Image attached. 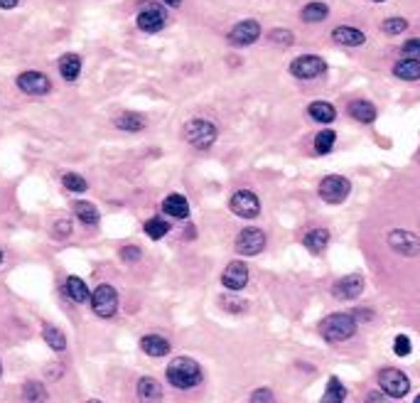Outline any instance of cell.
Returning <instances> with one entry per match:
<instances>
[{"label":"cell","mask_w":420,"mask_h":403,"mask_svg":"<svg viewBox=\"0 0 420 403\" xmlns=\"http://www.w3.org/2000/svg\"><path fill=\"white\" fill-rule=\"evenodd\" d=\"M379 386H381V391H384L386 396H391V398H403L405 393L410 391L408 376H405V374L400 372V369H393V367L381 369V374H379Z\"/></svg>","instance_id":"obj_5"},{"label":"cell","mask_w":420,"mask_h":403,"mask_svg":"<svg viewBox=\"0 0 420 403\" xmlns=\"http://www.w3.org/2000/svg\"><path fill=\"white\" fill-rule=\"evenodd\" d=\"M162 212L172 219H187L190 217V202L185 195H167L162 202Z\"/></svg>","instance_id":"obj_18"},{"label":"cell","mask_w":420,"mask_h":403,"mask_svg":"<svg viewBox=\"0 0 420 403\" xmlns=\"http://www.w3.org/2000/svg\"><path fill=\"white\" fill-rule=\"evenodd\" d=\"M260 37V25L255 20H241L229 30V42L234 47H248L258 42Z\"/></svg>","instance_id":"obj_13"},{"label":"cell","mask_w":420,"mask_h":403,"mask_svg":"<svg viewBox=\"0 0 420 403\" xmlns=\"http://www.w3.org/2000/svg\"><path fill=\"white\" fill-rule=\"evenodd\" d=\"M332 40H335L337 45H344V47H361L366 42V35L359 30V27L340 25L332 30Z\"/></svg>","instance_id":"obj_16"},{"label":"cell","mask_w":420,"mask_h":403,"mask_svg":"<svg viewBox=\"0 0 420 403\" xmlns=\"http://www.w3.org/2000/svg\"><path fill=\"white\" fill-rule=\"evenodd\" d=\"M59 74L64 81H76L81 74V57L69 52V55L59 57Z\"/></svg>","instance_id":"obj_23"},{"label":"cell","mask_w":420,"mask_h":403,"mask_svg":"<svg viewBox=\"0 0 420 403\" xmlns=\"http://www.w3.org/2000/svg\"><path fill=\"white\" fill-rule=\"evenodd\" d=\"M138 398L143 403H158L162 398V386L158 379L153 376H143L138 381Z\"/></svg>","instance_id":"obj_20"},{"label":"cell","mask_w":420,"mask_h":403,"mask_svg":"<svg viewBox=\"0 0 420 403\" xmlns=\"http://www.w3.org/2000/svg\"><path fill=\"white\" fill-rule=\"evenodd\" d=\"M140 349H143L148 357L160 359V357H167L172 347H170V342L162 337V334H146V337L140 339Z\"/></svg>","instance_id":"obj_17"},{"label":"cell","mask_w":420,"mask_h":403,"mask_svg":"<svg viewBox=\"0 0 420 403\" xmlns=\"http://www.w3.org/2000/svg\"><path fill=\"white\" fill-rule=\"evenodd\" d=\"M364 292V278L359 273H349V276L340 278V281L332 285V295L337 300H356V297Z\"/></svg>","instance_id":"obj_15"},{"label":"cell","mask_w":420,"mask_h":403,"mask_svg":"<svg viewBox=\"0 0 420 403\" xmlns=\"http://www.w3.org/2000/svg\"><path fill=\"white\" fill-rule=\"evenodd\" d=\"M408 30V20L405 17H386L381 22V32L384 35H400V32Z\"/></svg>","instance_id":"obj_34"},{"label":"cell","mask_w":420,"mask_h":403,"mask_svg":"<svg viewBox=\"0 0 420 403\" xmlns=\"http://www.w3.org/2000/svg\"><path fill=\"white\" fill-rule=\"evenodd\" d=\"M246 283H248V266H246L244 261H231L229 266L224 268V273H221V285L231 292L244 290Z\"/></svg>","instance_id":"obj_14"},{"label":"cell","mask_w":420,"mask_h":403,"mask_svg":"<svg viewBox=\"0 0 420 403\" xmlns=\"http://www.w3.org/2000/svg\"><path fill=\"white\" fill-rule=\"evenodd\" d=\"M268 40L278 47H290L293 42H295V37H293L290 30H280V27H275V30L268 32Z\"/></svg>","instance_id":"obj_37"},{"label":"cell","mask_w":420,"mask_h":403,"mask_svg":"<svg viewBox=\"0 0 420 403\" xmlns=\"http://www.w3.org/2000/svg\"><path fill=\"white\" fill-rule=\"evenodd\" d=\"M400 52H403V55H408L410 59H420V37H413V40L403 42Z\"/></svg>","instance_id":"obj_40"},{"label":"cell","mask_w":420,"mask_h":403,"mask_svg":"<svg viewBox=\"0 0 420 403\" xmlns=\"http://www.w3.org/2000/svg\"><path fill=\"white\" fill-rule=\"evenodd\" d=\"M140 256H143V251H140L138 246H123L120 248V261L123 263H135Z\"/></svg>","instance_id":"obj_42"},{"label":"cell","mask_w":420,"mask_h":403,"mask_svg":"<svg viewBox=\"0 0 420 403\" xmlns=\"http://www.w3.org/2000/svg\"><path fill=\"white\" fill-rule=\"evenodd\" d=\"M165 22H167V13L162 10L160 6H155V3H148V6L138 13V27L143 32H148V35L160 32L162 27H165Z\"/></svg>","instance_id":"obj_11"},{"label":"cell","mask_w":420,"mask_h":403,"mask_svg":"<svg viewBox=\"0 0 420 403\" xmlns=\"http://www.w3.org/2000/svg\"><path fill=\"white\" fill-rule=\"evenodd\" d=\"M251 403H275V396L270 388H255L251 393Z\"/></svg>","instance_id":"obj_41"},{"label":"cell","mask_w":420,"mask_h":403,"mask_svg":"<svg viewBox=\"0 0 420 403\" xmlns=\"http://www.w3.org/2000/svg\"><path fill=\"white\" fill-rule=\"evenodd\" d=\"M115 128L118 131H125V133H138L146 128V118L140 116V113H133V111H125L120 116H115Z\"/></svg>","instance_id":"obj_26"},{"label":"cell","mask_w":420,"mask_h":403,"mask_svg":"<svg viewBox=\"0 0 420 403\" xmlns=\"http://www.w3.org/2000/svg\"><path fill=\"white\" fill-rule=\"evenodd\" d=\"M335 143H337V133L327 128V131H322L315 136V150L320 153V155H327V153H332Z\"/></svg>","instance_id":"obj_33"},{"label":"cell","mask_w":420,"mask_h":403,"mask_svg":"<svg viewBox=\"0 0 420 403\" xmlns=\"http://www.w3.org/2000/svg\"><path fill=\"white\" fill-rule=\"evenodd\" d=\"M346 111H349V116L359 123H374L376 116H379V111H376L374 104H371V101H361V99L351 101Z\"/></svg>","instance_id":"obj_19"},{"label":"cell","mask_w":420,"mask_h":403,"mask_svg":"<svg viewBox=\"0 0 420 403\" xmlns=\"http://www.w3.org/2000/svg\"><path fill=\"white\" fill-rule=\"evenodd\" d=\"M320 334L325 342L340 344L356 334V320L349 313H332L320 323Z\"/></svg>","instance_id":"obj_2"},{"label":"cell","mask_w":420,"mask_h":403,"mask_svg":"<svg viewBox=\"0 0 420 403\" xmlns=\"http://www.w3.org/2000/svg\"><path fill=\"white\" fill-rule=\"evenodd\" d=\"M374 3H384V0H374Z\"/></svg>","instance_id":"obj_48"},{"label":"cell","mask_w":420,"mask_h":403,"mask_svg":"<svg viewBox=\"0 0 420 403\" xmlns=\"http://www.w3.org/2000/svg\"><path fill=\"white\" fill-rule=\"evenodd\" d=\"M143 229H146V234L153 239V241H158V239H162L167 232H170V224H167L162 217H153V219H148V222L143 224Z\"/></svg>","instance_id":"obj_32"},{"label":"cell","mask_w":420,"mask_h":403,"mask_svg":"<svg viewBox=\"0 0 420 403\" xmlns=\"http://www.w3.org/2000/svg\"><path fill=\"white\" fill-rule=\"evenodd\" d=\"M64 290H66V295H69L71 300L76 302V305H81V302H89L91 300L89 288H86V283L81 281L79 276H69V278H66Z\"/></svg>","instance_id":"obj_24"},{"label":"cell","mask_w":420,"mask_h":403,"mask_svg":"<svg viewBox=\"0 0 420 403\" xmlns=\"http://www.w3.org/2000/svg\"><path fill=\"white\" fill-rule=\"evenodd\" d=\"M344 401H346V388H344V383H342L337 376H330L325 393H322V403H344Z\"/></svg>","instance_id":"obj_30"},{"label":"cell","mask_w":420,"mask_h":403,"mask_svg":"<svg viewBox=\"0 0 420 403\" xmlns=\"http://www.w3.org/2000/svg\"><path fill=\"white\" fill-rule=\"evenodd\" d=\"M327 243H330V232H327V229H312V232H307L305 236H302V246L310 253H315V256H320V253L325 251Z\"/></svg>","instance_id":"obj_21"},{"label":"cell","mask_w":420,"mask_h":403,"mask_svg":"<svg viewBox=\"0 0 420 403\" xmlns=\"http://www.w3.org/2000/svg\"><path fill=\"white\" fill-rule=\"evenodd\" d=\"M0 263H3V251H0Z\"/></svg>","instance_id":"obj_47"},{"label":"cell","mask_w":420,"mask_h":403,"mask_svg":"<svg viewBox=\"0 0 420 403\" xmlns=\"http://www.w3.org/2000/svg\"><path fill=\"white\" fill-rule=\"evenodd\" d=\"M216 136H219L216 126L211 121H204V118H192L185 126V141L197 150H209L214 146Z\"/></svg>","instance_id":"obj_3"},{"label":"cell","mask_w":420,"mask_h":403,"mask_svg":"<svg viewBox=\"0 0 420 403\" xmlns=\"http://www.w3.org/2000/svg\"><path fill=\"white\" fill-rule=\"evenodd\" d=\"M413 403H420V393H418V396H415V401Z\"/></svg>","instance_id":"obj_45"},{"label":"cell","mask_w":420,"mask_h":403,"mask_svg":"<svg viewBox=\"0 0 420 403\" xmlns=\"http://www.w3.org/2000/svg\"><path fill=\"white\" fill-rule=\"evenodd\" d=\"M325 71H327V62L317 55H302V57H295V59L290 62V74L295 76V79L310 81V79L322 76Z\"/></svg>","instance_id":"obj_7"},{"label":"cell","mask_w":420,"mask_h":403,"mask_svg":"<svg viewBox=\"0 0 420 403\" xmlns=\"http://www.w3.org/2000/svg\"><path fill=\"white\" fill-rule=\"evenodd\" d=\"M47 398H50V393H47V388L42 381L30 379V381L22 383V401L25 403H45Z\"/></svg>","instance_id":"obj_27"},{"label":"cell","mask_w":420,"mask_h":403,"mask_svg":"<svg viewBox=\"0 0 420 403\" xmlns=\"http://www.w3.org/2000/svg\"><path fill=\"white\" fill-rule=\"evenodd\" d=\"M386 243L391 246V251L400 253V256H418L420 253V239L415 236V234L405 232V229H393V232H388V236H386Z\"/></svg>","instance_id":"obj_10"},{"label":"cell","mask_w":420,"mask_h":403,"mask_svg":"<svg viewBox=\"0 0 420 403\" xmlns=\"http://www.w3.org/2000/svg\"><path fill=\"white\" fill-rule=\"evenodd\" d=\"M221 308H224L226 313L241 315L248 310V305H246V300H241V297H236V295H224L221 297Z\"/></svg>","instance_id":"obj_36"},{"label":"cell","mask_w":420,"mask_h":403,"mask_svg":"<svg viewBox=\"0 0 420 403\" xmlns=\"http://www.w3.org/2000/svg\"><path fill=\"white\" fill-rule=\"evenodd\" d=\"M165 6H170V8H180L182 6V0H162Z\"/></svg>","instance_id":"obj_44"},{"label":"cell","mask_w":420,"mask_h":403,"mask_svg":"<svg viewBox=\"0 0 420 403\" xmlns=\"http://www.w3.org/2000/svg\"><path fill=\"white\" fill-rule=\"evenodd\" d=\"M229 209L241 219H255L260 214V199L251 190H239L231 195Z\"/></svg>","instance_id":"obj_8"},{"label":"cell","mask_w":420,"mask_h":403,"mask_svg":"<svg viewBox=\"0 0 420 403\" xmlns=\"http://www.w3.org/2000/svg\"><path fill=\"white\" fill-rule=\"evenodd\" d=\"M307 113H310V118L312 121H317V123H332L337 118V108L332 106L330 101H312L310 106H307Z\"/></svg>","instance_id":"obj_22"},{"label":"cell","mask_w":420,"mask_h":403,"mask_svg":"<svg viewBox=\"0 0 420 403\" xmlns=\"http://www.w3.org/2000/svg\"><path fill=\"white\" fill-rule=\"evenodd\" d=\"M393 74L403 81H418L420 79V59H410V57H405V59L396 62Z\"/></svg>","instance_id":"obj_25"},{"label":"cell","mask_w":420,"mask_h":403,"mask_svg":"<svg viewBox=\"0 0 420 403\" xmlns=\"http://www.w3.org/2000/svg\"><path fill=\"white\" fill-rule=\"evenodd\" d=\"M300 17L305 22H322L330 17V6H327V3H320V0H312V3H307V6L300 10Z\"/></svg>","instance_id":"obj_28"},{"label":"cell","mask_w":420,"mask_h":403,"mask_svg":"<svg viewBox=\"0 0 420 403\" xmlns=\"http://www.w3.org/2000/svg\"><path fill=\"white\" fill-rule=\"evenodd\" d=\"M0 374H3V364H0Z\"/></svg>","instance_id":"obj_49"},{"label":"cell","mask_w":420,"mask_h":403,"mask_svg":"<svg viewBox=\"0 0 420 403\" xmlns=\"http://www.w3.org/2000/svg\"><path fill=\"white\" fill-rule=\"evenodd\" d=\"M69 234H71V222H69V219H57L55 227H52V236L66 239Z\"/></svg>","instance_id":"obj_39"},{"label":"cell","mask_w":420,"mask_h":403,"mask_svg":"<svg viewBox=\"0 0 420 403\" xmlns=\"http://www.w3.org/2000/svg\"><path fill=\"white\" fill-rule=\"evenodd\" d=\"M62 185L66 187L69 192H76V195H81V192L89 190V185H86V180L81 175H76V172H66L64 177H62Z\"/></svg>","instance_id":"obj_35"},{"label":"cell","mask_w":420,"mask_h":403,"mask_svg":"<svg viewBox=\"0 0 420 403\" xmlns=\"http://www.w3.org/2000/svg\"><path fill=\"white\" fill-rule=\"evenodd\" d=\"M410 339L405 337V334H398V337L393 339V352H396V357H408L410 354Z\"/></svg>","instance_id":"obj_38"},{"label":"cell","mask_w":420,"mask_h":403,"mask_svg":"<svg viewBox=\"0 0 420 403\" xmlns=\"http://www.w3.org/2000/svg\"><path fill=\"white\" fill-rule=\"evenodd\" d=\"M42 339H45V342L50 344V349H55V352H64L66 349V334L62 332L59 327H55V325H45V327H42Z\"/></svg>","instance_id":"obj_31"},{"label":"cell","mask_w":420,"mask_h":403,"mask_svg":"<svg viewBox=\"0 0 420 403\" xmlns=\"http://www.w3.org/2000/svg\"><path fill=\"white\" fill-rule=\"evenodd\" d=\"M20 0H0V8H6V10H10V8H15Z\"/></svg>","instance_id":"obj_43"},{"label":"cell","mask_w":420,"mask_h":403,"mask_svg":"<svg viewBox=\"0 0 420 403\" xmlns=\"http://www.w3.org/2000/svg\"><path fill=\"white\" fill-rule=\"evenodd\" d=\"M91 310H94V315H99L104 320L113 318L118 313V292H115V288L108 285V283L96 288L91 292Z\"/></svg>","instance_id":"obj_4"},{"label":"cell","mask_w":420,"mask_h":403,"mask_svg":"<svg viewBox=\"0 0 420 403\" xmlns=\"http://www.w3.org/2000/svg\"><path fill=\"white\" fill-rule=\"evenodd\" d=\"M18 89L27 96H45L50 94L52 81L47 79L42 71H22V74L18 76Z\"/></svg>","instance_id":"obj_12"},{"label":"cell","mask_w":420,"mask_h":403,"mask_svg":"<svg viewBox=\"0 0 420 403\" xmlns=\"http://www.w3.org/2000/svg\"><path fill=\"white\" fill-rule=\"evenodd\" d=\"M234 248L239 256H258V253L265 248V234L255 227L241 229L239 236H236Z\"/></svg>","instance_id":"obj_9"},{"label":"cell","mask_w":420,"mask_h":403,"mask_svg":"<svg viewBox=\"0 0 420 403\" xmlns=\"http://www.w3.org/2000/svg\"><path fill=\"white\" fill-rule=\"evenodd\" d=\"M74 214L76 219H79L81 224H86V227H96L99 224V209H96V204H91V202H76L74 204Z\"/></svg>","instance_id":"obj_29"},{"label":"cell","mask_w":420,"mask_h":403,"mask_svg":"<svg viewBox=\"0 0 420 403\" xmlns=\"http://www.w3.org/2000/svg\"><path fill=\"white\" fill-rule=\"evenodd\" d=\"M167 381L172 383L180 391H190V388L200 386L204 374H202V367L195 362L192 357H175L165 369Z\"/></svg>","instance_id":"obj_1"},{"label":"cell","mask_w":420,"mask_h":403,"mask_svg":"<svg viewBox=\"0 0 420 403\" xmlns=\"http://www.w3.org/2000/svg\"><path fill=\"white\" fill-rule=\"evenodd\" d=\"M89 403H104V401H96V398H94V401H89Z\"/></svg>","instance_id":"obj_46"},{"label":"cell","mask_w":420,"mask_h":403,"mask_svg":"<svg viewBox=\"0 0 420 403\" xmlns=\"http://www.w3.org/2000/svg\"><path fill=\"white\" fill-rule=\"evenodd\" d=\"M351 192V182L342 175H327L322 177L320 182V197L327 202V204H342V202L349 197Z\"/></svg>","instance_id":"obj_6"}]
</instances>
